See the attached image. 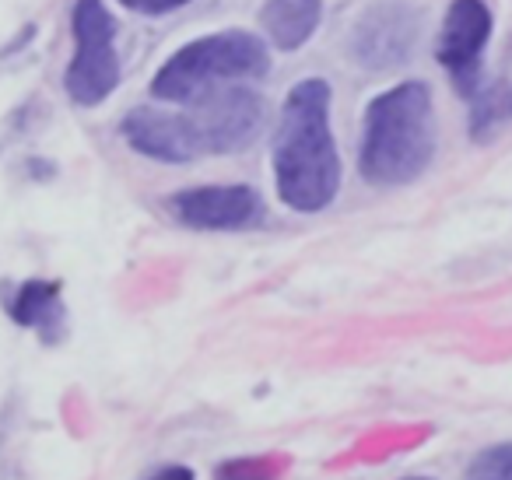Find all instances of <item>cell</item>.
Here are the masks:
<instances>
[{
	"instance_id": "6da1fadb",
	"label": "cell",
	"mask_w": 512,
	"mask_h": 480,
	"mask_svg": "<svg viewBox=\"0 0 512 480\" xmlns=\"http://www.w3.org/2000/svg\"><path fill=\"white\" fill-rule=\"evenodd\" d=\"M330 85L306 78L288 92L274 130V183L285 207L299 214L327 211L341 190V155L330 130Z\"/></svg>"
},
{
	"instance_id": "7a4b0ae2",
	"label": "cell",
	"mask_w": 512,
	"mask_h": 480,
	"mask_svg": "<svg viewBox=\"0 0 512 480\" xmlns=\"http://www.w3.org/2000/svg\"><path fill=\"white\" fill-rule=\"evenodd\" d=\"M435 113L432 92L421 81H404L376 95L365 109L358 169L372 186H407L432 165Z\"/></svg>"
},
{
	"instance_id": "3957f363",
	"label": "cell",
	"mask_w": 512,
	"mask_h": 480,
	"mask_svg": "<svg viewBox=\"0 0 512 480\" xmlns=\"http://www.w3.org/2000/svg\"><path fill=\"white\" fill-rule=\"evenodd\" d=\"M271 71V53L264 39L253 32L228 29L214 36L193 39L183 50H176L162 67H158L151 92L162 102H193L200 95L214 92L221 85H235L246 78H264Z\"/></svg>"
},
{
	"instance_id": "277c9868",
	"label": "cell",
	"mask_w": 512,
	"mask_h": 480,
	"mask_svg": "<svg viewBox=\"0 0 512 480\" xmlns=\"http://www.w3.org/2000/svg\"><path fill=\"white\" fill-rule=\"evenodd\" d=\"M74 57L67 64L64 88L78 106H99L120 88V53H116V22L102 0L74 4Z\"/></svg>"
},
{
	"instance_id": "5b68a950",
	"label": "cell",
	"mask_w": 512,
	"mask_h": 480,
	"mask_svg": "<svg viewBox=\"0 0 512 480\" xmlns=\"http://www.w3.org/2000/svg\"><path fill=\"white\" fill-rule=\"evenodd\" d=\"M190 127L197 137L200 158L204 155H232L253 144L264 127V99L242 85H221L214 92L193 99Z\"/></svg>"
},
{
	"instance_id": "8992f818",
	"label": "cell",
	"mask_w": 512,
	"mask_h": 480,
	"mask_svg": "<svg viewBox=\"0 0 512 480\" xmlns=\"http://www.w3.org/2000/svg\"><path fill=\"white\" fill-rule=\"evenodd\" d=\"M165 211L197 232H246L264 225L267 207L253 186H193L165 200Z\"/></svg>"
},
{
	"instance_id": "52a82bcc",
	"label": "cell",
	"mask_w": 512,
	"mask_h": 480,
	"mask_svg": "<svg viewBox=\"0 0 512 480\" xmlns=\"http://www.w3.org/2000/svg\"><path fill=\"white\" fill-rule=\"evenodd\" d=\"M418 29V11L404 0L372 4L351 32V57L365 71H393V67L407 64V57L414 53Z\"/></svg>"
},
{
	"instance_id": "ba28073f",
	"label": "cell",
	"mask_w": 512,
	"mask_h": 480,
	"mask_svg": "<svg viewBox=\"0 0 512 480\" xmlns=\"http://www.w3.org/2000/svg\"><path fill=\"white\" fill-rule=\"evenodd\" d=\"M491 39V11L484 0H453L442 18L435 60L449 71L460 92L470 95V88L481 78V57Z\"/></svg>"
},
{
	"instance_id": "9c48e42d",
	"label": "cell",
	"mask_w": 512,
	"mask_h": 480,
	"mask_svg": "<svg viewBox=\"0 0 512 480\" xmlns=\"http://www.w3.org/2000/svg\"><path fill=\"white\" fill-rule=\"evenodd\" d=\"M120 134L137 155L162 165H190L200 158L186 113H169L158 106H137L123 116Z\"/></svg>"
},
{
	"instance_id": "30bf717a",
	"label": "cell",
	"mask_w": 512,
	"mask_h": 480,
	"mask_svg": "<svg viewBox=\"0 0 512 480\" xmlns=\"http://www.w3.org/2000/svg\"><path fill=\"white\" fill-rule=\"evenodd\" d=\"M512 123V36L488 78L470 88V134L474 141H491Z\"/></svg>"
},
{
	"instance_id": "8fae6325",
	"label": "cell",
	"mask_w": 512,
	"mask_h": 480,
	"mask_svg": "<svg viewBox=\"0 0 512 480\" xmlns=\"http://www.w3.org/2000/svg\"><path fill=\"white\" fill-rule=\"evenodd\" d=\"M8 312L18 326L36 330L43 344H57L64 337V288L57 281H25L8 298Z\"/></svg>"
},
{
	"instance_id": "7c38bea8",
	"label": "cell",
	"mask_w": 512,
	"mask_h": 480,
	"mask_svg": "<svg viewBox=\"0 0 512 480\" xmlns=\"http://www.w3.org/2000/svg\"><path fill=\"white\" fill-rule=\"evenodd\" d=\"M323 18V0H267L260 8V25L274 50L295 53L313 39Z\"/></svg>"
},
{
	"instance_id": "4fadbf2b",
	"label": "cell",
	"mask_w": 512,
	"mask_h": 480,
	"mask_svg": "<svg viewBox=\"0 0 512 480\" xmlns=\"http://www.w3.org/2000/svg\"><path fill=\"white\" fill-rule=\"evenodd\" d=\"M463 480H512V442L477 452Z\"/></svg>"
},
{
	"instance_id": "5bb4252c",
	"label": "cell",
	"mask_w": 512,
	"mask_h": 480,
	"mask_svg": "<svg viewBox=\"0 0 512 480\" xmlns=\"http://www.w3.org/2000/svg\"><path fill=\"white\" fill-rule=\"evenodd\" d=\"M274 466L271 459H232V463H221L214 480H271Z\"/></svg>"
},
{
	"instance_id": "9a60e30c",
	"label": "cell",
	"mask_w": 512,
	"mask_h": 480,
	"mask_svg": "<svg viewBox=\"0 0 512 480\" xmlns=\"http://www.w3.org/2000/svg\"><path fill=\"white\" fill-rule=\"evenodd\" d=\"M123 8L137 11V15H148V18H158V15H169V11H179L186 8L190 0H120Z\"/></svg>"
},
{
	"instance_id": "2e32d148",
	"label": "cell",
	"mask_w": 512,
	"mask_h": 480,
	"mask_svg": "<svg viewBox=\"0 0 512 480\" xmlns=\"http://www.w3.org/2000/svg\"><path fill=\"white\" fill-rule=\"evenodd\" d=\"M148 480H197L193 477V470L190 466H179V463H169V466H162V470H155Z\"/></svg>"
},
{
	"instance_id": "e0dca14e",
	"label": "cell",
	"mask_w": 512,
	"mask_h": 480,
	"mask_svg": "<svg viewBox=\"0 0 512 480\" xmlns=\"http://www.w3.org/2000/svg\"><path fill=\"white\" fill-rule=\"evenodd\" d=\"M404 480H432V477H404Z\"/></svg>"
}]
</instances>
